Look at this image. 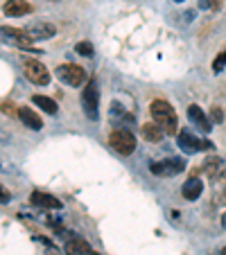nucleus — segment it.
Here are the masks:
<instances>
[{"label": "nucleus", "mask_w": 226, "mask_h": 255, "mask_svg": "<svg viewBox=\"0 0 226 255\" xmlns=\"http://www.w3.org/2000/svg\"><path fill=\"white\" fill-rule=\"evenodd\" d=\"M149 113L154 118L156 125H161V129L165 131V135H172L177 133L179 129V122H177V113H174L172 104L165 100H154L149 104Z\"/></svg>", "instance_id": "f257e3e1"}, {"label": "nucleus", "mask_w": 226, "mask_h": 255, "mask_svg": "<svg viewBox=\"0 0 226 255\" xmlns=\"http://www.w3.org/2000/svg\"><path fill=\"white\" fill-rule=\"evenodd\" d=\"M109 144L118 154L122 156H131L136 151V135L129 129H113L109 135Z\"/></svg>", "instance_id": "f03ea898"}, {"label": "nucleus", "mask_w": 226, "mask_h": 255, "mask_svg": "<svg viewBox=\"0 0 226 255\" xmlns=\"http://www.w3.org/2000/svg\"><path fill=\"white\" fill-rule=\"evenodd\" d=\"M57 77L63 84H68V86H82V84H88V79H91L86 75V70L82 66H77V63H63V66H59Z\"/></svg>", "instance_id": "7ed1b4c3"}, {"label": "nucleus", "mask_w": 226, "mask_h": 255, "mask_svg": "<svg viewBox=\"0 0 226 255\" xmlns=\"http://www.w3.org/2000/svg\"><path fill=\"white\" fill-rule=\"evenodd\" d=\"M82 102H84V111L91 120H97V106H100V93H97V82L95 79H88V84L84 86L82 93Z\"/></svg>", "instance_id": "20e7f679"}, {"label": "nucleus", "mask_w": 226, "mask_h": 255, "mask_svg": "<svg viewBox=\"0 0 226 255\" xmlns=\"http://www.w3.org/2000/svg\"><path fill=\"white\" fill-rule=\"evenodd\" d=\"M25 77L36 86H48L50 84V70L36 59H27L25 61Z\"/></svg>", "instance_id": "39448f33"}, {"label": "nucleus", "mask_w": 226, "mask_h": 255, "mask_svg": "<svg viewBox=\"0 0 226 255\" xmlns=\"http://www.w3.org/2000/svg\"><path fill=\"white\" fill-rule=\"evenodd\" d=\"M152 174H156V176H177V174H181L183 169H186V163H183L181 158H165L161 160V163H152Z\"/></svg>", "instance_id": "423d86ee"}, {"label": "nucleus", "mask_w": 226, "mask_h": 255, "mask_svg": "<svg viewBox=\"0 0 226 255\" xmlns=\"http://www.w3.org/2000/svg\"><path fill=\"white\" fill-rule=\"evenodd\" d=\"M29 201L34 203L36 208H45V210H59L61 208V201L52 194H45V192H32Z\"/></svg>", "instance_id": "0eeeda50"}, {"label": "nucleus", "mask_w": 226, "mask_h": 255, "mask_svg": "<svg viewBox=\"0 0 226 255\" xmlns=\"http://www.w3.org/2000/svg\"><path fill=\"white\" fill-rule=\"evenodd\" d=\"M7 16H25L32 11V5H29L27 0H5V7H2Z\"/></svg>", "instance_id": "6e6552de"}, {"label": "nucleus", "mask_w": 226, "mask_h": 255, "mask_svg": "<svg viewBox=\"0 0 226 255\" xmlns=\"http://www.w3.org/2000/svg\"><path fill=\"white\" fill-rule=\"evenodd\" d=\"M202 192H204V183L199 178H188L181 188L183 199H188V201H197V199L202 197Z\"/></svg>", "instance_id": "1a4fd4ad"}, {"label": "nucleus", "mask_w": 226, "mask_h": 255, "mask_svg": "<svg viewBox=\"0 0 226 255\" xmlns=\"http://www.w3.org/2000/svg\"><path fill=\"white\" fill-rule=\"evenodd\" d=\"M18 118H20V122H23L27 129H32V131H39V129H43V120H41L36 113L32 111V109H27V106H23V109H18Z\"/></svg>", "instance_id": "9d476101"}, {"label": "nucleus", "mask_w": 226, "mask_h": 255, "mask_svg": "<svg viewBox=\"0 0 226 255\" xmlns=\"http://www.w3.org/2000/svg\"><path fill=\"white\" fill-rule=\"evenodd\" d=\"M27 32L32 39H52L57 34V27L52 23H34L27 27Z\"/></svg>", "instance_id": "9b49d317"}, {"label": "nucleus", "mask_w": 226, "mask_h": 255, "mask_svg": "<svg viewBox=\"0 0 226 255\" xmlns=\"http://www.w3.org/2000/svg\"><path fill=\"white\" fill-rule=\"evenodd\" d=\"M179 147L186 154H195V151L202 149V140H197L190 131H179Z\"/></svg>", "instance_id": "f8f14e48"}, {"label": "nucleus", "mask_w": 226, "mask_h": 255, "mask_svg": "<svg viewBox=\"0 0 226 255\" xmlns=\"http://www.w3.org/2000/svg\"><path fill=\"white\" fill-rule=\"evenodd\" d=\"M188 118H190V122H193V125H197L202 131H211V122H208L206 113H204L197 104L188 106Z\"/></svg>", "instance_id": "ddd939ff"}, {"label": "nucleus", "mask_w": 226, "mask_h": 255, "mask_svg": "<svg viewBox=\"0 0 226 255\" xmlns=\"http://www.w3.org/2000/svg\"><path fill=\"white\" fill-rule=\"evenodd\" d=\"M63 251H66V255H86L91 249L82 237H68L66 244H63Z\"/></svg>", "instance_id": "4468645a"}, {"label": "nucleus", "mask_w": 226, "mask_h": 255, "mask_svg": "<svg viewBox=\"0 0 226 255\" xmlns=\"http://www.w3.org/2000/svg\"><path fill=\"white\" fill-rule=\"evenodd\" d=\"M163 135H165V131L161 129V125H156V122H147V125H143V138L149 140V142H159Z\"/></svg>", "instance_id": "2eb2a0df"}, {"label": "nucleus", "mask_w": 226, "mask_h": 255, "mask_svg": "<svg viewBox=\"0 0 226 255\" xmlns=\"http://www.w3.org/2000/svg\"><path fill=\"white\" fill-rule=\"evenodd\" d=\"M32 102H34L36 106H39L41 111L48 113V116H57L59 106H57V102H54V100H50V97H45V95H34V97H32Z\"/></svg>", "instance_id": "dca6fc26"}, {"label": "nucleus", "mask_w": 226, "mask_h": 255, "mask_svg": "<svg viewBox=\"0 0 226 255\" xmlns=\"http://www.w3.org/2000/svg\"><path fill=\"white\" fill-rule=\"evenodd\" d=\"M2 34H5V36H11V39H14L16 43H20V45H29V41H32V36H29V32H27V29L2 27Z\"/></svg>", "instance_id": "f3484780"}, {"label": "nucleus", "mask_w": 226, "mask_h": 255, "mask_svg": "<svg viewBox=\"0 0 226 255\" xmlns=\"http://www.w3.org/2000/svg\"><path fill=\"white\" fill-rule=\"evenodd\" d=\"M202 172H204V174H208V176H211V178L220 176V174H222V158H217V156H213V158H208L206 163H204Z\"/></svg>", "instance_id": "a211bd4d"}, {"label": "nucleus", "mask_w": 226, "mask_h": 255, "mask_svg": "<svg viewBox=\"0 0 226 255\" xmlns=\"http://www.w3.org/2000/svg\"><path fill=\"white\" fill-rule=\"evenodd\" d=\"M75 50H77V54H82V57H93V45L88 43V41H82V43H77L75 45Z\"/></svg>", "instance_id": "6ab92c4d"}, {"label": "nucleus", "mask_w": 226, "mask_h": 255, "mask_svg": "<svg viewBox=\"0 0 226 255\" xmlns=\"http://www.w3.org/2000/svg\"><path fill=\"white\" fill-rule=\"evenodd\" d=\"M224 66H226V50L217 54V59L213 61V70H215V72H222V70H224Z\"/></svg>", "instance_id": "aec40b11"}, {"label": "nucleus", "mask_w": 226, "mask_h": 255, "mask_svg": "<svg viewBox=\"0 0 226 255\" xmlns=\"http://www.w3.org/2000/svg\"><path fill=\"white\" fill-rule=\"evenodd\" d=\"M211 118H213V122H222V120H224V113H222V109H220V106H213Z\"/></svg>", "instance_id": "412c9836"}, {"label": "nucleus", "mask_w": 226, "mask_h": 255, "mask_svg": "<svg viewBox=\"0 0 226 255\" xmlns=\"http://www.w3.org/2000/svg\"><path fill=\"white\" fill-rule=\"evenodd\" d=\"M2 113H7V116H18V111L14 109L11 102H5V104H2Z\"/></svg>", "instance_id": "4be33fe9"}, {"label": "nucleus", "mask_w": 226, "mask_h": 255, "mask_svg": "<svg viewBox=\"0 0 226 255\" xmlns=\"http://www.w3.org/2000/svg\"><path fill=\"white\" fill-rule=\"evenodd\" d=\"M208 2H211L213 9H220V7H222V0H208Z\"/></svg>", "instance_id": "5701e85b"}, {"label": "nucleus", "mask_w": 226, "mask_h": 255, "mask_svg": "<svg viewBox=\"0 0 226 255\" xmlns=\"http://www.w3.org/2000/svg\"><path fill=\"white\" fill-rule=\"evenodd\" d=\"M222 226L226 228V212H224V215H222Z\"/></svg>", "instance_id": "b1692460"}, {"label": "nucleus", "mask_w": 226, "mask_h": 255, "mask_svg": "<svg viewBox=\"0 0 226 255\" xmlns=\"http://www.w3.org/2000/svg\"><path fill=\"white\" fill-rule=\"evenodd\" d=\"M86 255H100V253H95V251H88V253Z\"/></svg>", "instance_id": "393cba45"}, {"label": "nucleus", "mask_w": 226, "mask_h": 255, "mask_svg": "<svg viewBox=\"0 0 226 255\" xmlns=\"http://www.w3.org/2000/svg\"><path fill=\"white\" fill-rule=\"evenodd\" d=\"M220 255H226V249H222V251H220Z\"/></svg>", "instance_id": "a878e982"}, {"label": "nucleus", "mask_w": 226, "mask_h": 255, "mask_svg": "<svg viewBox=\"0 0 226 255\" xmlns=\"http://www.w3.org/2000/svg\"><path fill=\"white\" fill-rule=\"evenodd\" d=\"M177 2H183V0H177Z\"/></svg>", "instance_id": "bb28decb"}]
</instances>
